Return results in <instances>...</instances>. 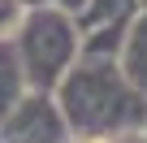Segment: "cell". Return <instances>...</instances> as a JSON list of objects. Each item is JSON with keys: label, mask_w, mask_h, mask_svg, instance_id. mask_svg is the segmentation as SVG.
<instances>
[{"label": "cell", "mask_w": 147, "mask_h": 143, "mask_svg": "<svg viewBox=\"0 0 147 143\" xmlns=\"http://www.w3.org/2000/svg\"><path fill=\"white\" fill-rule=\"evenodd\" d=\"M30 5H39V0H30Z\"/></svg>", "instance_id": "cell-4"}, {"label": "cell", "mask_w": 147, "mask_h": 143, "mask_svg": "<svg viewBox=\"0 0 147 143\" xmlns=\"http://www.w3.org/2000/svg\"><path fill=\"white\" fill-rule=\"evenodd\" d=\"M143 5H147V0H143Z\"/></svg>", "instance_id": "cell-5"}, {"label": "cell", "mask_w": 147, "mask_h": 143, "mask_svg": "<svg viewBox=\"0 0 147 143\" xmlns=\"http://www.w3.org/2000/svg\"><path fill=\"white\" fill-rule=\"evenodd\" d=\"M74 48H78V30L69 26L65 13H39L26 26V61L39 83L61 78V69L74 61Z\"/></svg>", "instance_id": "cell-2"}, {"label": "cell", "mask_w": 147, "mask_h": 143, "mask_svg": "<svg viewBox=\"0 0 147 143\" xmlns=\"http://www.w3.org/2000/svg\"><path fill=\"white\" fill-rule=\"evenodd\" d=\"M121 69L125 78L147 96V5H138L130 30H125V43H121Z\"/></svg>", "instance_id": "cell-3"}, {"label": "cell", "mask_w": 147, "mask_h": 143, "mask_svg": "<svg viewBox=\"0 0 147 143\" xmlns=\"http://www.w3.org/2000/svg\"><path fill=\"white\" fill-rule=\"evenodd\" d=\"M65 113L69 121L87 134H121L134 126H147V96L125 78L121 61L113 56H91L65 78Z\"/></svg>", "instance_id": "cell-1"}]
</instances>
